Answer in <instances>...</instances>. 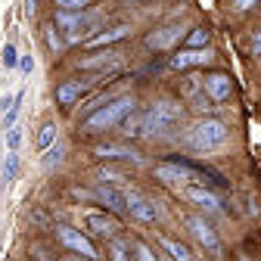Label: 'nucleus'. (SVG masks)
<instances>
[{"label": "nucleus", "instance_id": "nucleus-1", "mask_svg": "<svg viewBox=\"0 0 261 261\" xmlns=\"http://www.w3.org/2000/svg\"><path fill=\"white\" fill-rule=\"evenodd\" d=\"M184 121V106L174 100H159L143 112V137H162V134H174Z\"/></svg>", "mask_w": 261, "mask_h": 261}, {"label": "nucleus", "instance_id": "nucleus-2", "mask_svg": "<svg viewBox=\"0 0 261 261\" xmlns=\"http://www.w3.org/2000/svg\"><path fill=\"white\" fill-rule=\"evenodd\" d=\"M134 96H115V100H109L106 106H96L87 118H84V130L87 134H96V130H109V127H118L121 124V118L127 115V112H134Z\"/></svg>", "mask_w": 261, "mask_h": 261}, {"label": "nucleus", "instance_id": "nucleus-3", "mask_svg": "<svg viewBox=\"0 0 261 261\" xmlns=\"http://www.w3.org/2000/svg\"><path fill=\"white\" fill-rule=\"evenodd\" d=\"M53 25L65 31V44H81L100 25V10H59Z\"/></svg>", "mask_w": 261, "mask_h": 261}, {"label": "nucleus", "instance_id": "nucleus-4", "mask_svg": "<svg viewBox=\"0 0 261 261\" xmlns=\"http://www.w3.org/2000/svg\"><path fill=\"white\" fill-rule=\"evenodd\" d=\"M187 143L196 149V152H212L218 146L227 143V124L218 121V118H202V121H196L190 124L187 130Z\"/></svg>", "mask_w": 261, "mask_h": 261}, {"label": "nucleus", "instance_id": "nucleus-5", "mask_svg": "<svg viewBox=\"0 0 261 261\" xmlns=\"http://www.w3.org/2000/svg\"><path fill=\"white\" fill-rule=\"evenodd\" d=\"M130 193L134 190H127V187H121V184H96V190H93V196H96V202L100 205H106L109 212H127V205H130Z\"/></svg>", "mask_w": 261, "mask_h": 261}, {"label": "nucleus", "instance_id": "nucleus-6", "mask_svg": "<svg viewBox=\"0 0 261 261\" xmlns=\"http://www.w3.org/2000/svg\"><path fill=\"white\" fill-rule=\"evenodd\" d=\"M155 177L162 184H171V187L199 184V171L190 165H180V162H162V165H155Z\"/></svg>", "mask_w": 261, "mask_h": 261}, {"label": "nucleus", "instance_id": "nucleus-7", "mask_svg": "<svg viewBox=\"0 0 261 261\" xmlns=\"http://www.w3.org/2000/svg\"><path fill=\"white\" fill-rule=\"evenodd\" d=\"M184 224L190 227V233L199 240L212 255H221V240H218V233H215V227L205 221V218H199V215H187L184 218Z\"/></svg>", "mask_w": 261, "mask_h": 261}, {"label": "nucleus", "instance_id": "nucleus-8", "mask_svg": "<svg viewBox=\"0 0 261 261\" xmlns=\"http://www.w3.org/2000/svg\"><path fill=\"white\" fill-rule=\"evenodd\" d=\"M184 35H187V31H184V25H177V22L162 25V28H155V31H149V35H146V47H149V50H171Z\"/></svg>", "mask_w": 261, "mask_h": 261}, {"label": "nucleus", "instance_id": "nucleus-9", "mask_svg": "<svg viewBox=\"0 0 261 261\" xmlns=\"http://www.w3.org/2000/svg\"><path fill=\"white\" fill-rule=\"evenodd\" d=\"M56 237H59V243H62V246H69L72 252H78V255H81V258H87V261H96V258H100V255H96V249H93V243H90L84 233L72 230V227H59Z\"/></svg>", "mask_w": 261, "mask_h": 261}, {"label": "nucleus", "instance_id": "nucleus-10", "mask_svg": "<svg viewBox=\"0 0 261 261\" xmlns=\"http://www.w3.org/2000/svg\"><path fill=\"white\" fill-rule=\"evenodd\" d=\"M127 212L134 215L140 224H155V221L162 218V208H159V202H155V199H149V196H140L137 190L130 193V205H127Z\"/></svg>", "mask_w": 261, "mask_h": 261}, {"label": "nucleus", "instance_id": "nucleus-11", "mask_svg": "<svg viewBox=\"0 0 261 261\" xmlns=\"http://www.w3.org/2000/svg\"><path fill=\"white\" fill-rule=\"evenodd\" d=\"M184 193V199L193 202V205H202L205 212H221V199H218V193H212L205 184H187L180 187Z\"/></svg>", "mask_w": 261, "mask_h": 261}, {"label": "nucleus", "instance_id": "nucleus-12", "mask_svg": "<svg viewBox=\"0 0 261 261\" xmlns=\"http://www.w3.org/2000/svg\"><path fill=\"white\" fill-rule=\"evenodd\" d=\"M84 224H87L90 233L103 237V240H115V233H118V221H115L112 215H106V212H90V215L84 218Z\"/></svg>", "mask_w": 261, "mask_h": 261}, {"label": "nucleus", "instance_id": "nucleus-13", "mask_svg": "<svg viewBox=\"0 0 261 261\" xmlns=\"http://www.w3.org/2000/svg\"><path fill=\"white\" fill-rule=\"evenodd\" d=\"M212 59V50L208 47H199V50H180L177 56H171V69L184 72V69H196V65H205Z\"/></svg>", "mask_w": 261, "mask_h": 261}, {"label": "nucleus", "instance_id": "nucleus-14", "mask_svg": "<svg viewBox=\"0 0 261 261\" xmlns=\"http://www.w3.org/2000/svg\"><path fill=\"white\" fill-rule=\"evenodd\" d=\"M230 78H227V75H221V72H215V75H205L202 78V90L212 96V100L215 103H224L227 100V96H230Z\"/></svg>", "mask_w": 261, "mask_h": 261}, {"label": "nucleus", "instance_id": "nucleus-15", "mask_svg": "<svg viewBox=\"0 0 261 261\" xmlns=\"http://www.w3.org/2000/svg\"><path fill=\"white\" fill-rule=\"evenodd\" d=\"M93 155H100V159H124V162H134V165H143V155H140V152L127 149V146H115V143H100V146H93Z\"/></svg>", "mask_w": 261, "mask_h": 261}, {"label": "nucleus", "instance_id": "nucleus-16", "mask_svg": "<svg viewBox=\"0 0 261 261\" xmlns=\"http://www.w3.org/2000/svg\"><path fill=\"white\" fill-rule=\"evenodd\" d=\"M118 69L121 65V53H112V50H103V53H90L81 59V69Z\"/></svg>", "mask_w": 261, "mask_h": 261}, {"label": "nucleus", "instance_id": "nucleus-17", "mask_svg": "<svg viewBox=\"0 0 261 261\" xmlns=\"http://www.w3.org/2000/svg\"><path fill=\"white\" fill-rule=\"evenodd\" d=\"M127 25H115V28H109V31H100V35H93V38H87V47L90 50H100V47H109V44H115V41H121V38H127Z\"/></svg>", "mask_w": 261, "mask_h": 261}, {"label": "nucleus", "instance_id": "nucleus-18", "mask_svg": "<svg viewBox=\"0 0 261 261\" xmlns=\"http://www.w3.org/2000/svg\"><path fill=\"white\" fill-rule=\"evenodd\" d=\"M84 81H65V84H59L56 87V100H59V106H72L78 96L84 93Z\"/></svg>", "mask_w": 261, "mask_h": 261}, {"label": "nucleus", "instance_id": "nucleus-19", "mask_svg": "<svg viewBox=\"0 0 261 261\" xmlns=\"http://www.w3.org/2000/svg\"><path fill=\"white\" fill-rule=\"evenodd\" d=\"M118 127H121V134H124V137H143V112H137V109H134V112H127V115L121 118Z\"/></svg>", "mask_w": 261, "mask_h": 261}, {"label": "nucleus", "instance_id": "nucleus-20", "mask_svg": "<svg viewBox=\"0 0 261 261\" xmlns=\"http://www.w3.org/2000/svg\"><path fill=\"white\" fill-rule=\"evenodd\" d=\"M162 249L168 252V258H171V261H190V249H187L184 243H177V240L162 237Z\"/></svg>", "mask_w": 261, "mask_h": 261}, {"label": "nucleus", "instance_id": "nucleus-21", "mask_svg": "<svg viewBox=\"0 0 261 261\" xmlns=\"http://www.w3.org/2000/svg\"><path fill=\"white\" fill-rule=\"evenodd\" d=\"M35 143H38V149H41V152H44V149H50V146L56 143V124H53V121H47V124L38 130V140H35Z\"/></svg>", "mask_w": 261, "mask_h": 261}, {"label": "nucleus", "instance_id": "nucleus-22", "mask_svg": "<svg viewBox=\"0 0 261 261\" xmlns=\"http://www.w3.org/2000/svg\"><path fill=\"white\" fill-rule=\"evenodd\" d=\"M190 103H193L196 112H212V109H215V100H212L205 90H196V93L190 96Z\"/></svg>", "mask_w": 261, "mask_h": 261}, {"label": "nucleus", "instance_id": "nucleus-23", "mask_svg": "<svg viewBox=\"0 0 261 261\" xmlns=\"http://www.w3.org/2000/svg\"><path fill=\"white\" fill-rule=\"evenodd\" d=\"M62 152H65V146H62L59 140H56L50 149H44V159H41V162H44V168H53V165H59V162H62Z\"/></svg>", "mask_w": 261, "mask_h": 261}, {"label": "nucleus", "instance_id": "nucleus-24", "mask_svg": "<svg viewBox=\"0 0 261 261\" xmlns=\"http://www.w3.org/2000/svg\"><path fill=\"white\" fill-rule=\"evenodd\" d=\"M187 47H190V50L208 47V31H205V28H193L190 35H187Z\"/></svg>", "mask_w": 261, "mask_h": 261}, {"label": "nucleus", "instance_id": "nucleus-25", "mask_svg": "<svg viewBox=\"0 0 261 261\" xmlns=\"http://www.w3.org/2000/svg\"><path fill=\"white\" fill-rule=\"evenodd\" d=\"M0 59H4L7 69H16V65H19V50H16V44H4V50H0Z\"/></svg>", "mask_w": 261, "mask_h": 261}, {"label": "nucleus", "instance_id": "nucleus-26", "mask_svg": "<svg viewBox=\"0 0 261 261\" xmlns=\"http://www.w3.org/2000/svg\"><path fill=\"white\" fill-rule=\"evenodd\" d=\"M16 174H19V155H16V152H7V165H4V180L10 184V180H16Z\"/></svg>", "mask_w": 261, "mask_h": 261}, {"label": "nucleus", "instance_id": "nucleus-27", "mask_svg": "<svg viewBox=\"0 0 261 261\" xmlns=\"http://www.w3.org/2000/svg\"><path fill=\"white\" fill-rule=\"evenodd\" d=\"M47 44H50V50H53L56 56L65 50V38H59V35H56V25H50V28H47Z\"/></svg>", "mask_w": 261, "mask_h": 261}, {"label": "nucleus", "instance_id": "nucleus-28", "mask_svg": "<svg viewBox=\"0 0 261 261\" xmlns=\"http://www.w3.org/2000/svg\"><path fill=\"white\" fill-rule=\"evenodd\" d=\"M109 255H112V261H130V255H127V249H124L121 240H112L109 243Z\"/></svg>", "mask_w": 261, "mask_h": 261}, {"label": "nucleus", "instance_id": "nucleus-29", "mask_svg": "<svg viewBox=\"0 0 261 261\" xmlns=\"http://www.w3.org/2000/svg\"><path fill=\"white\" fill-rule=\"evenodd\" d=\"M134 261H159V258L152 255V249H149V246H143V243H134Z\"/></svg>", "mask_w": 261, "mask_h": 261}, {"label": "nucleus", "instance_id": "nucleus-30", "mask_svg": "<svg viewBox=\"0 0 261 261\" xmlns=\"http://www.w3.org/2000/svg\"><path fill=\"white\" fill-rule=\"evenodd\" d=\"M19 143H22V127H16V124H13V127L7 130V146H10V152H16V149H19Z\"/></svg>", "mask_w": 261, "mask_h": 261}, {"label": "nucleus", "instance_id": "nucleus-31", "mask_svg": "<svg viewBox=\"0 0 261 261\" xmlns=\"http://www.w3.org/2000/svg\"><path fill=\"white\" fill-rule=\"evenodd\" d=\"M90 0H56V7L59 10H87Z\"/></svg>", "mask_w": 261, "mask_h": 261}, {"label": "nucleus", "instance_id": "nucleus-32", "mask_svg": "<svg viewBox=\"0 0 261 261\" xmlns=\"http://www.w3.org/2000/svg\"><path fill=\"white\" fill-rule=\"evenodd\" d=\"M19 69H22V75H31V72H35V59H31V56H19Z\"/></svg>", "mask_w": 261, "mask_h": 261}, {"label": "nucleus", "instance_id": "nucleus-33", "mask_svg": "<svg viewBox=\"0 0 261 261\" xmlns=\"http://www.w3.org/2000/svg\"><path fill=\"white\" fill-rule=\"evenodd\" d=\"M233 7L246 13V10H252V7H258V0H233Z\"/></svg>", "mask_w": 261, "mask_h": 261}, {"label": "nucleus", "instance_id": "nucleus-34", "mask_svg": "<svg viewBox=\"0 0 261 261\" xmlns=\"http://www.w3.org/2000/svg\"><path fill=\"white\" fill-rule=\"evenodd\" d=\"M252 56H261V31H255L252 38Z\"/></svg>", "mask_w": 261, "mask_h": 261}, {"label": "nucleus", "instance_id": "nucleus-35", "mask_svg": "<svg viewBox=\"0 0 261 261\" xmlns=\"http://www.w3.org/2000/svg\"><path fill=\"white\" fill-rule=\"evenodd\" d=\"M38 10V0H25V16H35Z\"/></svg>", "mask_w": 261, "mask_h": 261}, {"label": "nucleus", "instance_id": "nucleus-36", "mask_svg": "<svg viewBox=\"0 0 261 261\" xmlns=\"http://www.w3.org/2000/svg\"><path fill=\"white\" fill-rule=\"evenodd\" d=\"M72 261H87V258H81V255H78V258H72Z\"/></svg>", "mask_w": 261, "mask_h": 261}, {"label": "nucleus", "instance_id": "nucleus-37", "mask_svg": "<svg viewBox=\"0 0 261 261\" xmlns=\"http://www.w3.org/2000/svg\"><path fill=\"white\" fill-rule=\"evenodd\" d=\"M130 4H143V0H130Z\"/></svg>", "mask_w": 261, "mask_h": 261}, {"label": "nucleus", "instance_id": "nucleus-38", "mask_svg": "<svg viewBox=\"0 0 261 261\" xmlns=\"http://www.w3.org/2000/svg\"><path fill=\"white\" fill-rule=\"evenodd\" d=\"M162 261H171V258H168V255H165V258H162Z\"/></svg>", "mask_w": 261, "mask_h": 261}]
</instances>
